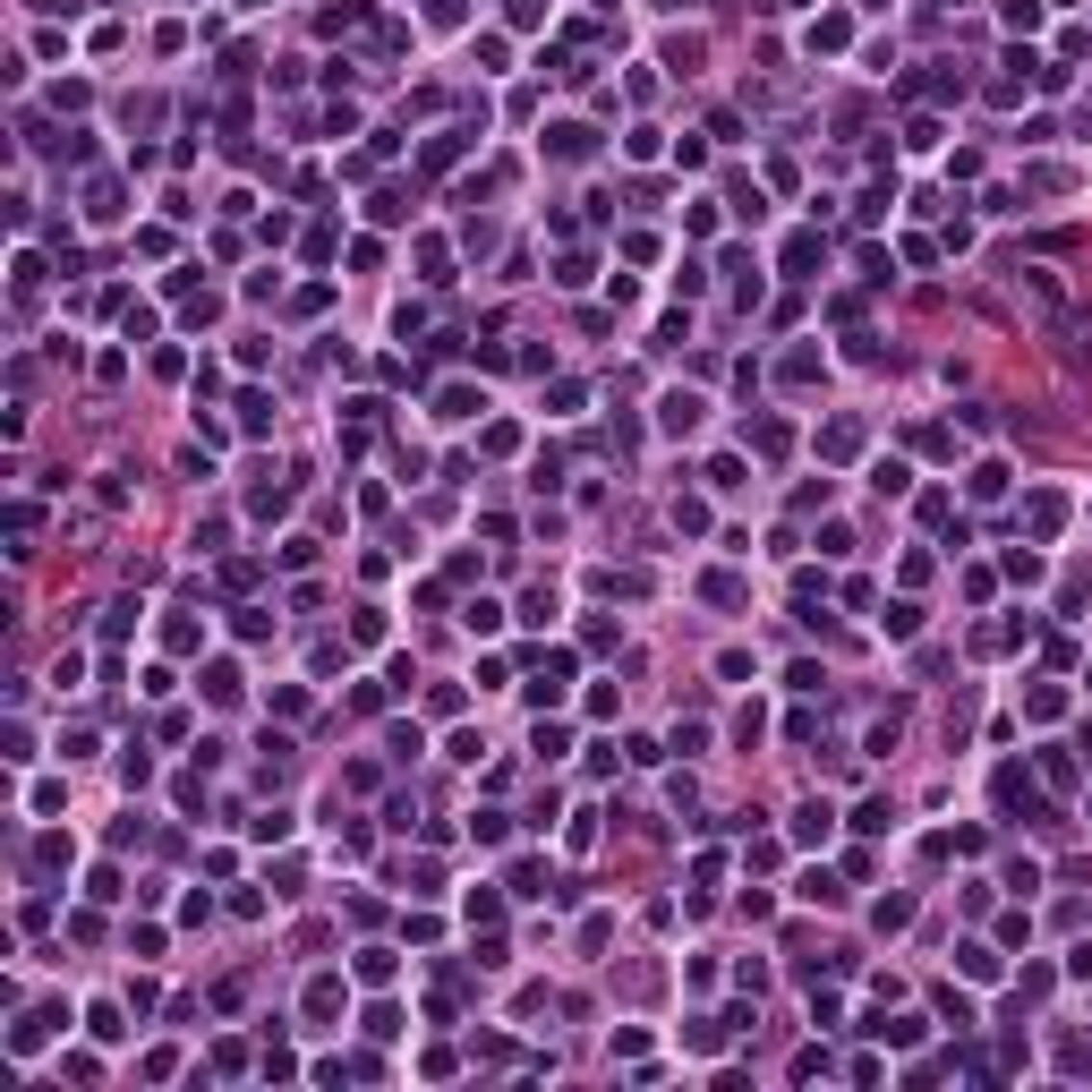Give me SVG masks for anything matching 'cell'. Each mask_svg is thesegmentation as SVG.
Listing matches in <instances>:
<instances>
[{
  "mask_svg": "<svg viewBox=\"0 0 1092 1092\" xmlns=\"http://www.w3.org/2000/svg\"><path fill=\"white\" fill-rule=\"evenodd\" d=\"M793 837H802V845H828V811H819V802H811V811H793Z\"/></svg>",
  "mask_w": 1092,
  "mask_h": 1092,
  "instance_id": "1",
  "label": "cell"
},
{
  "mask_svg": "<svg viewBox=\"0 0 1092 1092\" xmlns=\"http://www.w3.org/2000/svg\"><path fill=\"white\" fill-rule=\"evenodd\" d=\"M666 427H674V435H691V427H700V402H691V393H674V402H666Z\"/></svg>",
  "mask_w": 1092,
  "mask_h": 1092,
  "instance_id": "2",
  "label": "cell"
}]
</instances>
